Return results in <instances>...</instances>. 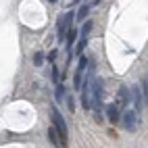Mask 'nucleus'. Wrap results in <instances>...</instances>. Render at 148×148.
I'll return each mask as SVG.
<instances>
[{
	"instance_id": "obj_1",
	"label": "nucleus",
	"mask_w": 148,
	"mask_h": 148,
	"mask_svg": "<svg viewBox=\"0 0 148 148\" xmlns=\"http://www.w3.org/2000/svg\"><path fill=\"white\" fill-rule=\"evenodd\" d=\"M92 77H94V73H90L84 79V84H82V106L86 108V111H90L92 108Z\"/></svg>"
},
{
	"instance_id": "obj_2",
	"label": "nucleus",
	"mask_w": 148,
	"mask_h": 148,
	"mask_svg": "<svg viewBox=\"0 0 148 148\" xmlns=\"http://www.w3.org/2000/svg\"><path fill=\"white\" fill-rule=\"evenodd\" d=\"M50 119H52V123H54V130H58V134H61V142L65 144V142H67V136H69L67 123H65V119H63V115L58 113L54 106L50 108Z\"/></svg>"
},
{
	"instance_id": "obj_3",
	"label": "nucleus",
	"mask_w": 148,
	"mask_h": 148,
	"mask_svg": "<svg viewBox=\"0 0 148 148\" xmlns=\"http://www.w3.org/2000/svg\"><path fill=\"white\" fill-rule=\"evenodd\" d=\"M73 13H65L61 19H58V23H56V36H58V42H63L65 38H67V32L71 29V21H73Z\"/></svg>"
},
{
	"instance_id": "obj_4",
	"label": "nucleus",
	"mask_w": 148,
	"mask_h": 148,
	"mask_svg": "<svg viewBox=\"0 0 148 148\" xmlns=\"http://www.w3.org/2000/svg\"><path fill=\"white\" fill-rule=\"evenodd\" d=\"M121 123H123V127L127 132H134L136 130V113L134 111H123V115H121Z\"/></svg>"
},
{
	"instance_id": "obj_5",
	"label": "nucleus",
	"mask_w": 148,
	"mask_h": 148,
	"mask_svg": "<svg viewBox=\"0 0 148 148\" xmlns=\"http://www.w3.org/2000/svg\"><path fill=\"white\" fill-rule=\"evenodd\" d=\"M130 88H127V86H121L119 88V92H117V106H125V104H130Z\"/></svg>"
},
{
	"instance_id": "obj_6",
	"label": "nucleus",
	"mask_w": 148,
	"mask_h": 148,
	"mask_svg": "<svg viewBox=\"0 0 148 148\" xmlns=\"http://www.w3.org/2000/svg\"><path fill=\"white\" fill-rule=\"evenodd\" d=\"M132 100H134V106H136V111L140 113L142 111V94H140V86H132Z\"/></svg>"
},
{
	"instance_id": "obj_7",
	"label": "nucleus",
	"mask_w": 148,
	"mask_h": 148,
	"mask_svg": "<svg viewBox=\"0 0 148 148\" xmlns=\"http://www.w3.org/2000/svg\"><path fill=\"white\" fill-rule=\"evenodd\" d=\"M106 117H108V121L117 123V121H119V106H117V104H108L106 106Z\"/></svg>"
},
{
	"instance_id": "obj_8",
	"label": "nucleus",
	"mask_w": 148,
	"mask_h": 148,
	"mask_svg": "<svg viewBox=\"0 0 148 148\" xmlns=\"http://www.w3.org/2000/svg\"><path fill=\"white\" fill-rule=\"evenodd\" d=\"M90 6H92V2L90 4H82V8H79V11H77V21H84V19L88 17V13H90Z\"/></svg>"
},
{
	"instance_id": "obj_9",
	"label": "nucleus",
	"mask_w": 148,
	"mask_h": 148,
	"mask_svg": "<svg viewBox=\"0 0 148 148\" xmlns=\"http://www.w3.org/2000/svg\"><path fill=\"white\" fill-rule=\"evenodd\" d=\"M75 38H77V29H75V27H71V29H69V32H67V46H69V48L73 46Z\"/></svg>"
},
{
	"instance_id": "obj_10",
	"label": "nucleus",
	"mask_w": 148,
	"mask_h": 148,
	"mask_svg": "<svg viewBox=\"0 0 148 148\" xmlns=\"http://www.w3.org/2000/svg\"><path fill=\"white\" fill-rule=\"evenodd\" d=\"M140 90H142V94H144V106L148 104V79H146V77H144V79H142V86H140Z\"/></svg>"
},
{
	"instance_id": "obj_11",
	"label": "nucleus",
	"mask_w": 148,
	"mask_h": 148,
	"mask_svg": "<svg viewBox=\"0 0 148 148\" xmlns=\"http://www.w3.org/2000/svg\"><path fill=\"white\" fill-rule=\"evenodd\" d=\"M54 96H56V100H58V102H61L63 98H65V86H63V84H58V86H56V90H54Z\"/></svg>"
},
{
	"instance_id": "obj_12",
	"label": "nucleus",
	"mask_w": 148,
	"mask_h": 148,
	"mask_svg": "<svg viewBox=\"0 0 148 148\" xmlns=\"http://www.w3.org/2000/svg\"><path fill=\"white\" fill-rule=\"evenodd\" d=\"M90 29H92V21H88V23L82 27V40H88V34H90Z\"/></svg>"
},
{
	"instance_id": "obj_13",
	"label": "nucleus",
	"mask_w": 148,
	"mask_h": 148,
	"mask_svg": "<svg viewBox=\"0 0 148 148\" xmlns=\"http://www.w3.org/2000/svg\"><path fill=\"white\" fill-rule=\"evenodd\" d=\"M48 138H50V142H52V144H58V134H56L54 127H50V130H48Z\"/></svg>"
},
{
	"instance_id": "obj_14",
	"label": "nucleus",
	"mask_w": 148,
	"mask_h": 148,
	"mask_svg": "<svg viewBox=\"0 0 148 148\" xmlns=\"http://www.w3.org/2000/svg\"><path fill=\"white\" fill-rule=\"evenodd\" d=\"M42 63H44V54L42 52H36L34 54V65L36 67H42Z\"/></svg>"
},
{
	"instance_id": "obj_15",
	"label": "nucleus",
	"mask_w": 148,
	"mask_h": 148,
	"mask_svg": "<svg viewBox=\"0 0 148 148\" xmlns=\"http://www.w3.org/2000/svg\"><path fill=\"white\" fill-rule=\"evenodd\" d=\"M86 44H88V40H79V44H77V48H75V56H82Z\"/></svg>"
},
{
	"instance_id": "obj_16",
	"label": "nucleus",
	"mask_w": 148,
	"mask_h": 148,
	"mask_svg": "<svg viewBox=\"0 0 148 148\" xmlns=\"http://www.w3.org/2000/svg\"><path fill=\"white\" fill-rule=\"evenodd\" d=\"M67 106H69V111H75V104H73V98L71 96L67 98Z\"/></svg>"
},
{
	"instance_id": "obj_17",
	"label": "nucleus",
	"mask_w": 148,
	"mask_h": 148,
	"mask_svg": "<svg viewBox=\"0 0 148 148\" xmlns=\"http://www.w3.org/2000/svg\"><path fill=\"white\" fill-rule=\"evenodd\" d=\"M146 79H148V77H146Z\"/></svg>"
}]
</instances>
